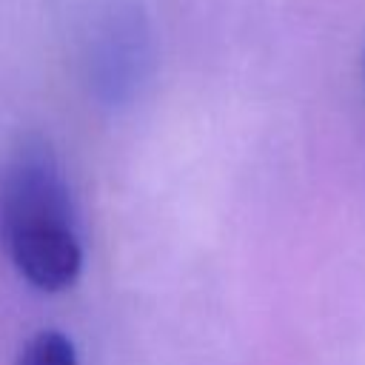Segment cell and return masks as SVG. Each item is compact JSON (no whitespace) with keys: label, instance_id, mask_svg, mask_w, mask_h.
Returning <instances> with one entry per match:
<instances>
[{"label":"cell","instance_id":"obj_1","mask_svg":"<svg viewBox=\"0 0 365 365\" xmlns=\"http://www.w3.org/2000/svg\"><path fill=\"white\" fill-rule=\"evenodd\" d=\"M0 234L17 274L37 291L57 294L77 282L83 245L71 191L51 151L26 145L0 188Z\"/></svg>","mask_w":365,"mask_h":365},{"label":"cell","instance_id":"obj_2","mask_svg":"<svg viewBox=\"0 0 365 365\" xmlns=\"http://www.w3.org/2000/svg\"><path fill=\"white\" fill-rule=\"evenodd\" d=\"M14 365H80V362H77L74 342L66 334L46 328L23 342Z\"/></svg>","mask_w":365,"mask_h":365},{"label":"cell","instance_id":"obj_3","mask_svg":"<svg viewBox=\"0 0 365 365\" xmlns=\"http://www.w3.org/2000/svg\"><path fill=\"white\" fill-rule=\"evenodd\" d=\"M362 77H365V54H362Z\"/></svg>","mask_w":365,"mask_h":365}]
</instances>
